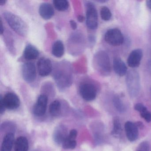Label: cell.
<instances>
[{
  "label": "cell",
  "instance_id": "obj_1",
  "mask_svg": "<svg viewBox=\"0 0 151 151\" xmlns=\"http://www.w3.org/2000/svg\"><path fill=\"white\" fill-rule=\"evenodd\" d=\"M93 65L96 70L102 76H107L111 73V65L108 54L104 51L97 52L93 57Z\"/></svg>",
  "mask_w": 151,
  "mask_h": 151
},
{
  "label": "cell",
  "instance_id": "obj_2",
  "mask_svg": "<svg viewBox=\"0 0 151 151\" xmlns=\"http://www.w3.org/2000/svg\"><path fill=\"white\" fill-rule=\"evenodd\" d=\"M3 17L10 28L21 36L24 37L28 33V26L20 17L9 12L3 13Z\"/></svg>",
  "mask_w": 151,
  "mask_h": 151
},
{
  "label": "cell",
  "instance_id": "obj_3",
  "mask_svg": "<svg viewBox=\"0 0 151 151\" xmlns=\"http://www.w3.org/2000/svg\"><path fill=\"white\" fill-rule=\"evenodd\" d=\"M125 81L130 96L132 98L137 96L140 90V77L138 72L135 70L128 71Z\"/></svg>",
  "mask_w": 151,
  "mask_h": 151
},
{
  "label": "cell",
  "instance_id": "obj_4",
  "mask_svg": "<svg viewBox=\"0 0 151 151\" xmlns=\"http://www.w3.org/2000/svg\"><path fill=\"white\" fill-rule=\"evenodd\" d=\"M86 24L90 29H96L98 26V12L93 3H86Z\"/></svg>",
  "mask_w": 151,
  "mask_h": 151
},
{
  "label": "cell",
  "instance_id": "obj_5",
  "mask_svg": "<svg viewBox=\"0 0 151 151\" xmlns=\"http://www.w3.org/2000/svg\"><path fill=\"white\" fill-rule=\"evenodd\" d=\"M104 39L107 44L114 46L121 45L124 41L122 32L116 28L108 30L105 33Z\"/></svg>",
  "mask_w": 151,
  "mask_h": 151
},
{
  "label": "cell",
  "instance_id": "obj_6",
  "mask_svg": "<svg viewBox=\"0 0 151 151\" xmlns=\"http://www.w3.org/2000/svg\"><path fill=\"white\" fill-rule=\"evenodd\" d=\"M79 91L81 97L86 101H92L95 99L97 96L96 87L91 83H83L80 85Z\"/></svg>",
  "mask_w": 151,
  "mask_h": 151
},
{
  "label": "cell",
  "instance_id": "obj_7",
  "mask_svg": "<svg viewBox=\"0 0 151 151\" xmlns=\"http://www.w3.org/2000/svg\"><path fill=\"white\" fill-rule=\"evenodd\" d=\"M22 75L27 83L34 82L37 78V69L34 63L32 62L24 63L22 67Z\"/></svg>",
  "mask_w": 151,
  "mask_h": 151
},
{
  "label": "cell",
  "instance_id": "obj_8",
  "mask_svg": "<svg viewBox=\"0 0 151 151\" xmlns=\"http://www.w3.org/2000/svg\"><path fill=\"white\" fill-rule=\"evenodd\" d=\"M0 100L3 102L6 109L10 110L18 108L21 104L19 97L13 93H8L4 97L1 96Z\"/></svg>",
  "mask_w": 151,
  "mask_h": 151
},
{
  "label": "cell",
  "instance_id": "obj_9",
  "mask_svg": "<svg viewBox=\"0 0 151 151\" xmlns=\"http://www.w3.org/2000/svg\"><path fill=\"white\" fill-rule=\"evenodd\" d=\"M47 102L48 98L46 95L44 94L40 95L33 107L32 110L33 114L37 116L44 115L46 111Z\"/></svg>",
  "mask_w": 151,
  "mask_h": 151
},
{
  "label": "cell",
  "instance_id": "obj_10",
  "mask_svg": "<svg viewBox=\"0 0 151 151\" xmlns=\"http://www.w3.org/2000/svg\"><path fill=\"white\" fill-rule=\"evenodd\" d=\"M37 68L40 76L42 77L49 76L52 70L51 61L45 57L40 58L37 62Z\"/></svg>",
  "mask_w": 151,
  "mask_h": 151
},
{
  "label": "cell",
  "instance_id": "obj_11",
  "mask_svg": "<svg viewBox=\"0 0 151 151\" xmlns=\"http://www.w3.org/2000/svg\"><path fill=\"white\" fill-rule=\"evenodd\" d=\"M139 127L137 123L130 121L126 122L124 124V129L126 137L129 141H135L139 135Z\"/></svg>",
  "mask_w": 151,
  "mask_h": 151
},
{
  "label": "cell",
  "instance_id": "obj_12",
  "mask_svg": "<svg viewBox=\"0 0 151 151\" xmlns=\"http://www.w3.org/2000/svg\"><path fill=\"white\" fill-rule=\"evenodd\" d=\"M143 55V51L141 49H134L128 56L127 59L128 66L132 68L138 67L140 65Z\"/></svg>",
  "mask_w": 151,
  "mask_h": 151
},
{
  "label": "cell",
  "instance_id": "obj_13",
  "mask_svg": "<svg viewBox=\"0 0 151 151\" xmlns=\"http://www.w3.org/2000/svg\"><path fill=\"white\" fill-rule=\"evenodd\" d=\"M68 135L67 128L64 125H60L56 127L54 132L53 137L55 143L62 145Z\"/></svg>",
  "mask_w": 151,
  "mask_h": 151
},
{
  "label": "cell",
  "instance_id": "obj_14",
  "mask_svg": "<svg viewBox=\"0 0 151 151\" xmlns=\"http://www.w3.org/2000/svg\"><path fill=\"white\" fill-rule=\"evenodd\" d=\"M39 12L42 18L49 20L54 15V10L52 6L48 3H42L40 6Z\"/></svg>",
  "mask_w": 151,
  "mask_h": 151
},
{
  "label": "cell",
  "instance_id": "obj_15",
  "mask_svg": "<svg viewBox=\"0 0 151 151\" xmlns=\"http://www.w3.org/2000/svg\"><path fill=\"white\" fill-rule=\"evenodd\" d=\"M77 136V131L76 129L71 130L62 144L63 148L66 149H74L76 146L77 142L76 139Z\"/></svg>",
  "mask_w": 151,
  "mask_h": 151
},
{
  "label": "cell",
  "instance_id": "obj_16",
  "mask_svg": "<svg viewBox=\"0 0 151 151\" xmlns=\"http://www.w3.org/2000/svg\"><path fill=\"white\" fill-rule=\"evenodd\" d=\"M113 68L115 72L120 76L126 75L128 72L126 64L122 59L118 57L114 59L113 61Z\"/></svg>",
  "mask_w": 151,
  "mask_h": 151
},
{
  "label": "cell",
  "instance_id": "obj_17",
  "mask_svg": "<svg viewBox=\"0 0 151 151\" xmlns=\"http://www.w3.org/2000/svg\"><path fill=\"white\" fill-rule=\"evenodd\" d=\"M40 53L38 49L32 45H27L24 48L23 57L28 60H36L39 55Z\"/></svg>",
  "mask_w": 151,
  "mask_h": 151
},
{
  "label": "cell",
  "instance_id": "obj_18",
  "mask_svg": "<svg viewBox=\"0 0 151 151\" xmlns=\"http://www.w3.org/2000/svg\"><path fill=\"white\" fill-rule=\"evenodd\" d=\"M14 140V136L12 132H9L4 137L1 146V151H11Z\"/></svg>",
  "mask_w": 151,
  "mask_h": 151
},
{
  "label": "cell",
  "instance_id": "obj_19",
  "mask_svg": "<svg viewBox=\"0 0 151 151\" xmlns=\"http://www.w3.org/2000/svg\"><path fill=\"white\" fill-rule=\"evenodd\" d=\"M134 109L140 114V116L147 122H151V113L147 109L146 107L142 103L135 104Z\"/></svg>",
  "mask_w": 151,
  "mask_h": 151
},
{
  "label": "cell",
  "instance_id": "obj_20",
  "mask_svg": "<svg viewBox=\"0 0 151 151\" xmlns=\"http://www.w3.org/2000/svg\"><path fill=\"white\" fill-rule=\"evenodd\" d=\"M29 145L28 139L25 137L17 138L15 142V151H28Z\"/></svg>",
  "mask_w": 151,
  "mask_h": 151
},
{
  "label": "cell",
  "instance_id": "obj_21",
  "mask_svg": "<svg viewBox=\"0 0 151 151\" xmlns=\"http://www.w3.org/2000/svg\"><path fill=\"white\" fill-rule=\"evenodd\" d=\"M64 53V46L61 40H57L55 42L52 47V54L57 58H61Z\"/></svg>",
  "mask_w": 151,
  "mask_h": 151
},
{
  "label": "cell",
  "instance_id": "obj_22",
  "mask_svg": "<svg viewBox=\"0 0 151 151\" xmlns=\"http://www.w3.org/2000/svg\"><path fill=\"white\" fill-rule=\"evenodd\" d=\"M122 132V127L119 118L116 117L113 121V127L111 134L114 137L119 138Z\"/></svg>",
  "mask_w": 151,
  "mask_h": 151
},
{
  "label": "cell",
  "instance_id": "obj_23",
  "mask_svg": "<svg viewBox=\"0 0 151 151\" xmlns=\"http://www.w3.org/2000/svg\"><path fill=\"white\" fill-rule=\"evenodd\" d=\"M114 107L118 112L123 113L126 110V107L119 96H115L113 100Z\"/></svg>",
  "mask_w": 151,
  "mask_h": 151
},
{
  "label": "cell",
  "instance_id": "obj_24",
  "mask_svg": "<svg viewBox=\"0 0 151 151\" xmlns=\"http://www.w3.org/2000/svg\"><path fill=\"white\" fill-rule=\"evenodd\" d=\"M61 104L58 100L53 101L49 106V113L53 116H57L60 113Z\"/></svg>",
  "mask_w": 151,
  "mask_h": 151
},
{
  "label": "cell",
  "instance_id": "obj_25",
  "mask_svg": "<svg viewBox=\"0 0 151 151\" xmlns=\"http://www.w3.org/2000/svg\"><path fill=\"white\" fill-rule=\"evenodd\" d=\"M53 3L55 8L59 11H66L69 6V3L66 0H55Z\"/></svg>",
  "mask_w": 151,
  "mask_h": 151
},
{
  "label": "cell",
  "instance_id": "obj_26",
  "mask_svg": "<svg viewBox=\"0 0 151 151\" xmlns=\"http://www.w3.org/2000/svg\"><path fill=\"white\" fill-rule=\"evenodd\" d=\"M100 15L103 21H109L112 17V13L109 8L106 6H103L101 9Z\"/></svg>",
  "mask_w": 151,
  "mask_h": 151
},
{
  "label": "cell",
  "instance_id": "obj_27",
  "mask_svg": "<svg viewBox=\"0 0 151 151\" xmlns=\"http://www.w3.org/2000/svg\"><path fill=\"white\" fill-rule=\"evenodd\" d=\"M136 151H149V143L147 141H143L139 144Z\"/></svg>",
  "mask_w": 151,
  "mask_h": 151
},
{
  "label": "cell",
  "instance_id": "obj_28",
  "mask_svg": "<svg viewBox=\"0 0 151 151\" xmlns=\"http://www.w3.org/2000/svg\"><path fill=\"white\" fill-rule=\"evenodd\" d=\"M6 108L1 101L0 100V113L2 114L5 112Z\"/></svg>",
  "mask_w": 151,
  "mask_h": 151
},
{
  "label": "cell",
  "instance_id": "obj_29",
  "mask_svg": "<svg viewBox=\"0 0 151 151\" xmlns=\"http://www.w3.org/2000/svg\"><path fill=\"white\" fill-rule=\"evenodd\" d=\"M70 25L71 26V28H72L73 30L76 29L77 28V25L76 23V22L75 21H73V20H71L70 22Z\"/></svg>",
  "mask_w": 151,
  "mask_h": 151
},
{
  "label": "cell",
  "instance_id": "obj_30",
  "mask_svg": "<svg viewBox=\"0 0 151 151\" xmlns=\"http://www.w3.org/2000/svg\"><path fill=\"white\" fill-rule=\"evenodd\" d=\"M146 4V6L147 8L151 10V0L147 1Z\"/></svg>",
  "mask_w": 151,
  "mask_h": 151
},
{
  "label": "cell",
  "instance_id": "obj_31",
  "mask_svg": "<svg viewBox=\"0 0 151 151\" xmlns=\"http://www.w3.org/2000/svg\"><path fill=\"white\" fill-rule=\"evenodd\" d=\"M78 22H83L84 20V17L83 16L79 15V16L78 17Z\"/></svg>",
  "mask_w": 151,
  "mask_h": 151
},
{
  "label": "cell",
  "instance_id": "obj_32",
  "mask_svg": "<svg viewBox=\"0 0 151 151\" xmlns=\"http://www.w3.org/2000/svg\"><path fill=\"white\" fill-rule=\"evenodd\" d=\"M1 34L2 35V33L4 32V27H3V24H2L1 20Z\"/></svg>",
  "mask_w": 151,
  "mask_h": 151
},
{
  "label": "cell",
  "instance_id": "obj_33",
  "mask_svg": "<svg viewBox=\"0 0 151 151\" xmlns=\"http://www.w3.org/2000/svg\"><path fill=\"white\" fill-rule=\"evenodd\" d=\"M6 1H1V3H0V5H1V6H3V5H5L6 4Z\"/></svg>",
  "mask_w": 151,
  "mask_h": 151
},
{
  "label": "cell",
  "instance_id": "obj_34",
  "mask_svg": "<svg viewBox=\"0 0 151 151\" xmlns=\"http://www.w3.org/2000/svg\"><path fill=\"white\" fill-rule=\"evenodd\" d=\"M149 70H150V73H151V62H150V64H149Z\"/></svg>",
  "mask_w": 151,
  "mask_h": 151
},
{
  "label": "cell",
  "instance_id": "obj_35",
  "mask_svg": "<svg viewBox=\"0 0 151 151\" xmlns=\"http://www.w3.org/2000/svg\"></svg>",
  "mask_w": 151,
  "mask_h": 151
}]
</instances>
